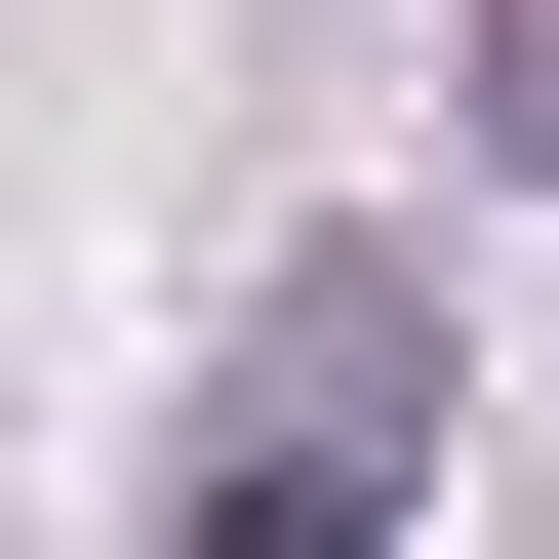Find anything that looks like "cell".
I'll use <instances>...</instances> for the list:
<instances>
[{
    "mask_svg": "<svg viewBox=\"0 0 559 559\" xmlns=\"http://www.w3.org/2000/svg\"><path fill=\"white\" fill-rule=\"evenodd\" d=\"M440 280H400V240H320V280H280V320H240V440H200L160 479V559H400V520H440Z\"/></svg>",
    "mask_w": 559,
    "mask_h": 559,
    "instance_id": "obj_1",
    "label": "cell"
},
{
    "mask_svg": "<svg viewBox=\"0 0 559 559\" xmlns=\"http://www.w3.org/2000/svg\"><path fill=\"white\" fill-rule=\"evenodd\" d=\"M479 160H520V200H559V0H479Z\"/></svg>",
    "mask_w": 559,
    "mask_h": 559,
    "instance_id": "obj_2",
    "label": "cell"
}]
</instances>
